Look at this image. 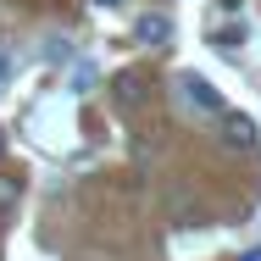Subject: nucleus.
<instances>
[{
	"instance_id": "6e6552de",
	"label": "nucleus",
	"mask_w": 261,
	"mask_h": 261,
	"mask_svg": "<svg viewBox=\"0 0 261 261\" xmlns=\"http://www.w3.org/2000/svg\"><path fill=\"white\" fill-rule=\"evenodd\" d=\"M95 6H122V0H95Z\"/></svg>"
},
{
	"instance_id": "20e7f679",
	"label": "nucleus",
	"mask_w": 261,
	"mask_h": 261,
	"mask_svg": "<svg viewBox=\"0 0 261 261\" xmlns=\"http://www.w3.org/2000/svg\"><path fill=\"white\" fill-rule=\"evenodd\" d=\"M134 39H139V45H167V39H172V22H167L161 11H145V17L134 22Z\"/></svg>"
},
{
	"instance_id": "f03ea898",
	"label": "nucleus",
	"mask_w": 261,
	"mask_h": 261,
	"mask_svg": "<svg viewBox=\"0 0 261 261\" xmlns=\"http://www.w3.org/2000/svg\"><path fill=\"white\" fill-rule=\"evenodd\" d=\"M111 100L122 106V111L145 106V100H150V84H145V72H117V84H111Z\"/></svg>"
},
{
	"instance_id": "39448f33",
	"label": "nucleus",
	"mask_w": 261,
	"mask_h": 261,
	"mask_svg": "<svg viewBox=\"0 0 261 261\" xmlns=\"http://www.w3.org/2000/svg\"><path fill=\"white\" fill-rule=\"evenodd\" d=\"M17 200H22V178L17 172H0V211H17Z\"/></svg>"
},
{
	"instance_id": "7ed1b4c3",
	"label": "nucleus",
	"mask_w": 261,
	"mask_h": 261,
	"mask_svg": "<svg viewBox=\"0 0 261 261\" xmlns=\"http://www.w3.org/2000/svg\"><path fill=\"white\" fill-rule=\"evenodd\" d=\"M222 145L228 150H256V122L239 111H222Z\"/></svg>"
},
{
	"instance_id": "0eeeda50",
	"label": "nucleus",
	"mask_w": 261,
	"mask_h": 261,
	"mask_svg": "<svg viewBox=\"0 0 261 261\" xmlns=\"http://www.w3.org/2000/svg\"><path fill=\"white\" fill-rule=\"evenodd\" d=\"M11 72H17V56H11V45H0V84H6Z\"/></svg>"
},
{
	"instance_id": "f257e3e1",
	"label": "nucleus",
	"mask_w": 261,
	"mask_h": 261,
	"mask_svg": "<svg viewBox=\"0 0 261 261\" xmlns=\"http://www.w3.org/2000/svg\"><path fill=\"white\" fill-rule=\"evenodd\" d=\"M178 95H184V106H195L206 117H222V95L211 89V78H200V72H184L178 78Z\"/></svg>"
},
{
	"instance_id": "1a4fd4ad",
	"label": "nucleus",
	"mask_w": 261,
	"mask_h": 261,
	"mask_svg": "<svg viewBox=\"0 0 261 261\" xmlns=\"http://www.w3.org/2000/svg\"><path fill=\"white\" fill-rule=\"evenodd\" d=\"M0 156H6V134H0Z\"/></svg>"
},
{
	"instance_id": "423d86ee",
	"label": "nucleus",
	"mask_w": 261,
	"mask_h": 261,
	"mask_svg": "<svg viewBox=\"0 0 261 261\" xmlns=\"http://www.w3.org/2000/svg\"><path fill=\"white\" fill-rule=\"evenodd\" d=\"M72 89L89 95V89H95V67H78V72H72Z\"/></svg>"
}]
</instances>
